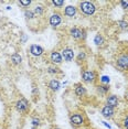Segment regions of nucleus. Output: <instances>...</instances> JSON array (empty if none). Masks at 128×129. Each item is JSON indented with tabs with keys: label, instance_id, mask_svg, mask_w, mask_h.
I'll use <instances>...</instances> for the list:
<instances>
[{
	"label": "nucleus",
	"instance_id": "8",
	"mask_svg": "<svg viewBox=\"0 0 128 129\" xmlns=\"http://www.w3.org/2000/svg\"><path fill=\"white\" fill-rule=\"evenodd\" d=\"M101 114L103 115V117H105L107 119H110L115 116V108L108 106V105H105L101 110Z\"/></svg>",
	"mask_w": 128,
	"mask_h": 129
},
{
	"label": "nucleus",
	"instance_id": "11",
	"mask_svg": "<svg viewBox=\"0 0 128 129\" xmlns=\"http://www.w3.org/2000/svg\"><path fill=\"white\" fill-rule=\"evenodd\" d=\"M62 57L64 58L65 62H71L74 58V51L70 48H65L62 51Z\"/></svg>",
	"mask_w": 128,
	"mask_h": 129
},
{
	"label": "nucleus",
	"instance_id": "10",
	"mask_svg": "<svg viewBox=\"0 0 128 129\" xmlns=\"http://www.w3.org/2000/svg\"><path fill=\"white\" fill-rule=\"evenodd\" d=\"M50 61L54 64V65H59V64H61V63L63 62L62 54L59 53V52H56V51L51 52V54H50Z\"/></svg>",
	"mask_w": 128,
	"mask_h": 129
},
{
	"label": "nucleus",
	"instance_id": "26",
	"mask_svg": "<svg viewBox=\"0 0 128 129\" xmlns=\"http://www.w3.org/2000/svg\"><path fill=\"white\" fill-rule=\"evenodd\" d=\"M19 5L23 6V7H29L31 5V1L30 0H21V1H19Z\"/></svg>",
	"mask_w": 128,
	"mask_h": 129
},
{
	"label": "nucleus",
	"instance_id": "16",
	"mask_svg": "<svg viewBox=\"0 0 128 129\" xmlns=\"http://www.w3.org/2000/svg\"><path fill=\"white\" fill-rule=\"evenodd\" d=\"M48 86H49V88L51 90H53V92H57V90H60V88H61V84L57 80H51L49 82Z\"/></svg>",
	"mask_w": 128,
	"mask_h": 129
},
{
	"label": "nucleus",
	"instance_id": "9",
	"mask_svg": "<svg viewBox=\"0 0 128 129\" xmlns=\"http://www.w3.org/2000/svg\"><path fill=\"white\" fill-rule=\"evenodd\" d=\"M29 51H30L31 55H33V56H36V57L41 56V55L44 53V49H43L42 46L38 45V44H31Z\"/></svg>",
	"mask_w": 128,
	"mask_h": 129
},
{
	"label": "nucleus",
	"instance_id": "33",
	"mask_svg": "<svg viewBox=\"0 0 128 129\" xmlns=\"http://www.w3.org/2000/svg\"><path fill=\"white\" fill-rule=\"evenodd\" d=\"M32 129H34V128H32Z\"/></svg>",
	"mask_w": 128,
	"mask_h": 129
},
{
	"label": "nucleus",
	"instance_id": "7",
	"mask_svg": "<svg viewBox=\"0 0 128 129\" xmlns=\"http://www.w3.org/2000/svg\"><path fill=\"white\" fill-rule=\"evenodd\" d=\"M61 22H62V17H61V14L59 12H55L53 14H51L50 19H49V23H50L51 27H53V28L59 27L61 24Z\"/></svg>",
	"mask_w": 128,
	"mask_h": 129
},
{
	"label": "nucleus",
	"instance_id": "14",
	"mask_svg": "<svg viewBox=\"0 0 128 129\" xmlns=\"http://www.w3.org/2000/svg\"><path fill=\"white\" fill-rule=\"evenodd\" d=\"M76 14V7L75 6H66L64 9V16L69 17V18H73Z\"/></svg>",
	"mask_w": 128,
	"mask_h": 129
},
{
	"label": "nucleus",
	"instance_id": "27",
	"mask_svg": "<svg viewBox=\"0 0 128 129\" xmlns=\"http://www.w3.org/2000/svg\"><path fill=\"white\" fill-rule=\"evenodd\" d=\"M85 57H86V54H85V52H81L80 54H78V56H77V60L80 61V62H82V61L85 60Z\"/></svg>",
	"mask_w": 128,
	"mask_h": 129
},
{
	"label": "nucleus",
	"instance_id": "13",
	"mask_svg": "<svg viewBox=\"0 0 128 129\" xmlns=\"http://www.w3.org/2000/svg\"><path fill=\"white\" fill-rule=\"evenodd\" d=\"M74 93L77 97H84L86 95V88L84 87V85L82 84H75V88H74Z\"/></svg>",
	"mask_w": 128,
	"mask_h": 129
},
{
	"label": "nucleus",
	"instance_id": "21",
	"mask_svg": "<svg viewBox=\"0 0 128 129\" xmlns=\"http://www.w3.org/2000/svg\"><path fill=\"white\" fill-rule=\"evenodd\" d=\"M24 17L27 19H33L34 17H36V14H34V11L27 9V10L24 11Z\"/></svg>",
	"mask_w": 128,
	"mask_h": 129
},
{
	"label": "nucleus",
	"instance_id": "19",
	"mask_svg": "<svg viewBox=\"0 0 128 129\" xmlns=\"http://www.w3.org/2000/svg\"><path fill=\"white\" fill-rule=\"evenodd\" d=\"M48 72L50 73V74H59V73H61V70L54 65V66L48 67Z\"/></svg>",
	"mask_w": 128,
	"mask_h": 129
},
{
	"label": "nucleus",
	"instance_id": "18",
	"mask_svg": "<svg viewBox=\"0 0 128 129\" xmlns=\"http://www.w3.org/2000/svg\"><path fill=\"white\" fill-rule=\"evenodd\" d=\"M94 43L97 46H102L104 44V43H105V40H104V38H103V36H102V34H96L95 36V38H94Z\"/></svg>",
	"mask_w": 128,
	"mask_h": 129
},
{
	"label": "nucleus",
	"instance_id": "23",
	"mask_svg": "<svg viewBox=\"0 0 128 129\" xmlns=\"http://www.w3.org/2000/svg\"><path fill=\"white\" fill-rule=\"evenodd\" d=\"M52 4H53L55 7H62V6H64V4H65V1H64V0H53Z\"/></svg>",
	"mask_w": 128,
	"mask_h": 129
},
{
	"label": "nucleus",
	"instance_id": "15",
	"mask_svg": "<svg viewBox=\"0 0 128 129\" xmlns=\"http://www.w3.org/2000/svg\"><path fill=\"white\" fill-rule=\"evenodd\" d=\"M96 92H97V94H100L101 96H105L107 93L109 92V85H97L96 86Z\"/></svg>",
	"mask_w": 128,
	"mask_h": 129
},
{
	"label": "nucleus",
	"instance_id": "12",
	"mask_svg": "<svg viewBox=\"0 0 128 129\" xmlns=\"http://www.w3.org/2000/svg\"><path fill=\"white\" fill-rule=\"evenodd\" d=\"M106 105L115 108L119 105V98L116 95H108L106 98Z\"/></svg>",
	"mask_w": 128,
	"mask_h": 129
},
{
	"label": "nucleus",
	"instance_id": "32",
	"mask_svg": "<svg viewBox=\"0 0 128 129\" xmlns=\"http://www.w3.org/2000/svg\"><path fill=\"white\" fill-rule=\"evenodd\" d=\"M54 129H60V128H59V127H55V128H54Z\"/></svg>",
	"mask_w": 128,
	"mask_h": 129
},
{
	"label": "nucleus",
	"instance_id": "22",
	"mask_svg": "<svg viewBox=\"0 0 128 129\" xmlns=\"http://www.w3.org/2000/svg\"><path fill=\"white\" fill-rule=\"evenodd\" d=\"M109 82H110L109 76H107V75H103V76L101 77V83L103 84V85H108V84H109Z\"/></svg>",
	"mask_w": 128,
	"mask_h": 129
},
{
	"label": "nucleus",
	"instance_id": "20",
	"mask_svg": "<svg viewBox=\"0 0 128 129\" xmlns=\"http://www.w3.org/2000/svg\"><path fill=\"white\" fill-rule=\"evenodd\" d=\"M118 27L121 29V30H127L128 29V23L125 21V20H119V21L117 22Z\"/></svg>",
	"mask_w": 128,
	"mask_h": 129
},
{
	"label": "nucleus",
	"instance_id": "29",
	"mask_svg": "<svg viewBox=\"0 0 128 129\" xmlns=\"http://www.w3.org/2000/svg\"><path fill=\"white\" fill-rule=\"evenodd\" d=\"M120 5L123 8H125V9H128V0H123V1H120Z\"/></svg>",
	"mask_w": 128,
	"mask_h": 129
},
{
	"label": "nucleus",
	"instance_id": "3",
	"mask_svg": "<svg viewBox=\"0 0 128 129\" xmlns=\"http://www.w3.org/2000/svg\"><path fill=\"white\" fill-rule=\"evenodd\" d=\"M116 66L120 71H127L128 70V53L123 52L116 58Z\"/></svg>",
	"mask_w": 128,
	"mask_h": 129
},
{
	"label": "nucleus",
	"instance_id": "5",
	"mask_svg": "<svg viewBox=\"0 0 128 129\" xmlns=\"http://www.w3.org/2000/svg\"><path fill=\"white\" fill-rule=\"evenodd\" d=\"M16 109L19 113H25L29 109V102L25 98H20L18 102L16 103Z\"/></svg>",
	"mask_w": 128,
	"mask_h": 129
},
{
	"label": "nucleus",
	"instance_id": "28",
	"mask_svg": "<svg viewBox=\"0 0 128 129\" xmlns=\"http://www.w3.org/2000/svg\"><path fill=\"white\" fill-rule=\"evenodd\" d=\"M32 125H33V127H39L40 126V119L33 118L32 119Z\"/></svg>",
	"mask_w": 128,
	"mask_h": 129
},
{
	"label": "nucleus",
	"instance_id": "1",
	"mask_svg": "<svg viewBox=\"0 0 128 129\" xmlns=\"http://www.w3.org/2000/svg\"><path fill=\"white\" fill-rule=\"evenodd\" d=\"M78 8H80L81 12L85 16H92L96 11V6L93 1H82L78 4Z\"/></svg>",
	"mask_w": 128,
	"mask_h": 129
},
{
	"label": "nucleus",
	"instance_id": "6",
	"mask_svg": "<svg viewBox=\"0 0 128 129\" xmlns=\"http://www.w3.org/2000/svg\"><path fill=\"white\" fill-rule=\"evenodd\" d=\"M82 80L85 83H94L96 80V73L94 71H84L82 73Z\"/></svg>",
	"mask_w": 128,
	"mask_h": 129
},
{
	"label": "nucleus",
	"instance_id": "24",
	"mask_svg": "<svg viewBox=\"0 0 128 129\" xmlns=\"http://www.w3.org/2000/svg\"><path fill=\"white\" fill-rule=\"evenodd\" d=\"M38 14V16H41V14L43 13V7H41V6H37L36 9H34V14Z\"/></svg>",
	"mask_w": 128,
	"mask_h": 129
},
{
	"label": "nucleus",
	"instance_id": "25",
	"mask_svg": "<svg viewBox=\"0 0 128 129\" xmlns=\"http://www.w3.org/2000/svg\"><path fill=\"white\" fill-rule=\"evenodd\" d=\"M123 129H128V114L126 116L124 117V119H123Z\"/></svg>",
	"mask_w": 128,
	"mask_h": 129
},
{
	"label": "nucleus",
	"instance_id": "31",
	"mask_svg": "<svg viewBox=\"0 0 128 129\" xmlns=\"http://www.w3.org/2000/svg\"><path fill=\"white\" fill-rule=\"evenodd\" d=\"M125 97H126V99L128 101V90H127V93H126V95H125Z\"/></svg>",
	"mask_w": 128,
	"mask_h": 129
},
{
	"label": "nucleus",
	"instance_id": "17",
	"mask_svg": "<svg viewBox=\"0 0 128 129\" xmlns=\"http://www.w3.org/2000/svg\"><path fill=\"white\" fill-rule=\"evenodd\" d=\"M11 62H12V64H14V65H19V64H21V62H22L21 55L18 54V53L12 54L11 55Z\"/></svg>",
	"mask_w": 128,
	"mask_h": 129
},
{
	"label": "nucleus",
	"instance_id": "30",
	"mask_svg": "<svg viewBox=\"0 0 128 129\" xmlns=\"http://www.w3.org/2000/svg\"><path fill=\"white\" fill-rule=\"evenodd\" d=\"M102 122V124H103L104 126H105V127L106 128H108V129H112V126H110L109 124H108V122H107V121H104V120H103V121H101Z\"/></svg>",
	"mask_w": 128,
	"mask_h": 129
},
{
	"label": "nucleus",
	"instance_id": "4",
	"mask_svg": "<svg viewBox=\"0 0 128 129\" xmlns=\"http://www.w3.org/2000/svg\"><path fill=\"white\" fill-rule=\"evenodd\" d=\"M70 34L75 40H84L86 38V31L80 28H72L70 30Z\"/></svg>",
	"mask_w": 128,
	"mask_h": 129
},
{
	"label": "nucleus",
	"instance_id": "2",
	"mask_svg": "<svg viewBox=\"0 0 128 129\" xmlns=\"http://www.w3.org/2000/svg\"><path fill=\"white\" fill-rule=\"evenodd\" d=\"M70 122L75 128L82 127L84 122H85V117H84L82 113H73L70 116Z\"/></svg>",
	"mask_w": 128,
	"mask_h": 129
}]
</instances>
